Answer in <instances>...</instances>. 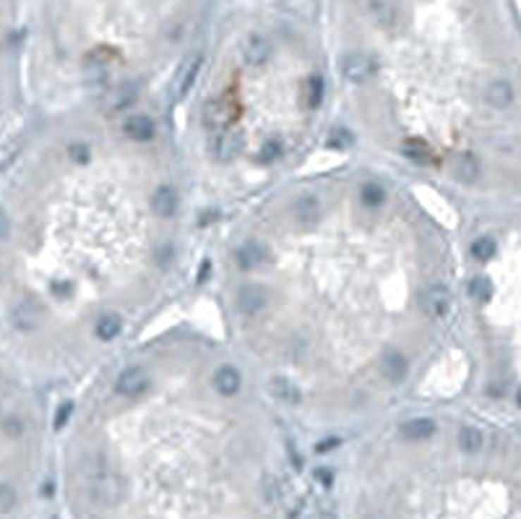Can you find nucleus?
<instances>
[{
  "label": "nucleus",
  "instance_id": "2",
  "mask_svg": "<svg viewBox=\"0 0 521 519\" xmlns=\"http://www.w3.org/2000/svg\"><path fill=\"white\" fill-rule=\"evenodd\" d=\"M204 212L162 102L50 110L0 186V323L37 386L76 389L196 274Z\"/></svg>",
  "mask_w": 521,
  "mask_h": 519
},
{
  "label": "nucleus",
  "instance_id": "7",
  "mask_svg": "<svg viewBox=\"0 0 521 519\" xmlns=\"http://www.w3.org/2000/svg\"><path fill=\"white\" fill-rule=\"evenodd\" d=\"M459 246V332L470 360L474 405L519 417V206L462 217Z\"/></svg>",
  "mask_w": 521,
  "mask_h": 519
},
{
  "label": "nucleus",
  "instance_id": "5",
  "mask_svg": "<svg viewBox=\"0 0 521 519\" xmlns=\"http://www.w3.org/2000/svg\"><path fill=\"white\" fill-rule=\"evenodd\" d=\"M175 131L206 220L308 170L333 133L324 37L279 0L238 8L190 71Z\"/></svg>",
  "mask_w": 521,
  "mask_h": 519
},
{
  "label": "nucleus",
  "instance_id": "6",
  "mask_svg": "<svg viewBox=\"0 0 521 519\" xmlns=\"http://www.w3.org/2000/svg\"><path fill=\"white\" fill-rule=\"evenodd\" d=\"M212 0H39L32 81L47 112L159 102L193 58Z\"/></svg>",
  "mask_w": 521,
  "mask_h": 519
},
{
  "label": "nucleus",
  "instance_id": "3",
  "mask_svg": "<svg viewBox=\"0 0 521 519\" xmlns=\"http://www.w3.org/2000/svg\"><path fill=\"white\" fill-rule=\"evenodd\" d=\"M52 434L71 519H287L295 428L222 337L175 323L71 389Z\"/></svg>",
  "mask_w": 521,
  "mask_h": 519
},
{
  "label": "nucleus",
  "instance_id": "1",
  "mask_svg": "<svg viewBox=\"0 0 521 519\" xmlns=\"http://www.w3.org/2000/svg\"><path fill=\"white\" fill-rule=\"evenodd\" d=\"M206 280L222 340L316 436L417 402L459 332L456 232L367 160L300 170L227 214Z\"/></svg>",
  "mask_w": 521,
  "mask_h": 519
},
{
  "label": "nucleus",
  "instance_id": "4",
  "mask_svg": "<svg viewBox=\"0 0 521 519\" xmlns=\"http://www.w3.org/2000/svg\"><path fill=\"white\" fill-rule=\"evenodd\" d=\"M333 118L362 160L459 217L519 206L521 68L508 0H329Z\"/></svg>",
  "mask_w": 521,
  "mask_h": 519
}]
</instances>
